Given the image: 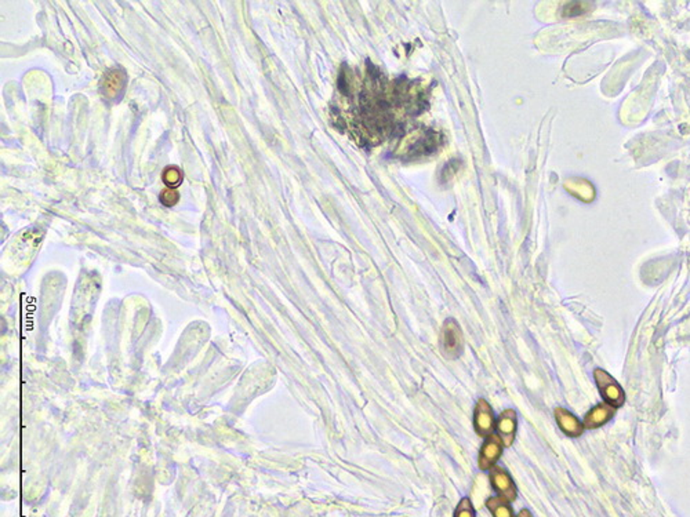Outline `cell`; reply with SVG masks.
I'll list each match as a JSON object with an SVG mask.
<instances>
[{"label":"cell","instance_id":"cell-1","mask_svg":"<svg viewBox=\"0 0 690 517\" xmlns=\"http://www.w3.org/2000/svg\"><path fill=\"white\" fill-rule=\"evenodd\" d=\"M440 351L449 360L459 359L464 351V335L455 319H446L442 326Z\"/></svg>","mask_w":690,"mask_h":517},{"label":"cell","instance_id":"cell-2","mask_svg":"<svg viewBox=\"0 0 690 517\" xmlns=\"http://www.w3.org/2000/svg\"><path fill=\"white\" fill-rule=\"evenodd\" d=\"M594 378L598 385V389L605 399L607 404H610L614 409H619L624 404L626 401V393L621 389L620 384L602 369H595L594 370Z\"/></svg>","mask_w":690,"mask_h":517},{"label":"cell","instance_id":"cell-3","mask_svg":"<svg viewBox=\"0 0 690 517\" xmlns=\"http://www.w3.org/2000/svg\"><path fill=\"white\" fill-rule=\"evenodd\" d=\"M504 449H505V446H504L502 437L499 434H490L489 437H486L483 444H482L480 458H478L480 469L486 472V471H490L492 468H494L502 458Z\"/></svg>","mask_w":690,"mask_h":517},{"label":"cell","instance_id":"cell-4","mask_svg":"<svg viewBox=\"0 0 690 517\" xmlns=\"http://www.w3.org/2000/svg\"><path fill=\"white\" fill-rule=\"evenodd\" d=\"M496 418L490 403L486 399H480L474 410V429L483 439L494 434Z\"/></svg>","mask_w":690,"mask_h":517},{"label":"cell","instance_id":"cell-5","mask_svg":"<svg viewBox=\"0 0 690 517\" xmlns=\"http://www.w3.org/2000/svg\"><path fill=\"white\" fill-rule=\"evenodd\" d=\"M489 477H490L492 487L494 488V491L499 494V496L505 498L509 502H514L517 499L518 496L517 486L511 475L504 468L496 465L494 468L490 469Z\"/></svg>","mask_w":690,"mask_h":517},{"label":"cell","instance_id":"cell-6","mask_svg":"<svg viewBox=\"0 0 690 517\" xmlns=\"http://www.w3.org/2000/svg\"><path fill=\"white\" fill-rule=\"evenodd\" d=\"M126 83H127V76L122 69H111L105 73L101 81L100 91L105 100L116 101L122 96Z\"/></svg>","mask_w":690,"mask_h":517},{"label":"cell","instance_id":"cell-7","mask_svg":"<svg viewBox=\"0 0 690 517\" xmlns=\"http://www.w3.org/2000/svg\"><path fill=\"white\" fill-rule=\"evenodd\" d=\"M496 431L502 437L504 446L511 447L518 431V415L514 409H507L499 415L496 421Z\"/></svg>","mask_w":690,"mask_h":517},{"label":"cell","instance_id":"cell-8","mask_svg":"<svg viewBox=\"0 0 690 517\" xmlns=\"http://www.w3.org/2000/svg\"><path fill=\"white\" fill-rule=\"evenodd\" d=\"M555 419L559 426V429L569 437H579L584 434L586 426L584 422H582L576 415L570 413L569 410L558 407L555 409Z\"/></svg>","mask_w":690,"mask_h":517},{"label":"cell","instance_id":"cell-9","mask_svg":"<svg viewBox=\"0 0 690 517\" xmlns=\"http://www.w3.org/2000/svg\"><path fill=\"white\" fill-rule=\"evenodd\" d=\"M616 413V409L612 407L607 403H601L595 406L592 410H589L584 416V426L586 429H598L607 424L613 415Z\"/></svg>","mask_w":690,"mask_h":517},{"label":"cell","instance_id":"cell-10","mask_svg":"<svg viewBox=\"0 0 690 517\" xmlns=\"http://www.w3.org/2000/svg\"><path fill=\"white\" fill-rule=\"evenodd\" d=\"M486 508L493 517H517L514 515L511 502L502 496H492L486 501Z\"/></svg>","mask_w":690,"mask_h":517},{"label":"cell","instance_id":"cell-11","mask_svg":"<svg viewBox=\"0 0 690 517\" xmlns=\"http://www.w3.org/2000/svg\"><path fill=\"white\" fill-rule=\"evenodd\" d=\"M183 173L178 167H168L165 171H163V183L166 184L168 188L170 189H177L178 186L181 185L183 183Z\"/></svg>","mask_w":690,"mask_h":517},{"label":"cell","instance_id":"cell-12","mask_svg":"<svg viewBox=\"0 0 690 517\" xmlns=\"http://www.w3.org/2000/svg\"><path fill=\"white\" fill-rule=\"evenodd\" d=\"M455 517H477L474 505H472V502H471L470 498L464 496L461 499L459 505H457V508H456Z\"/></svg>","mask_w":690,"mask_h":517},{"label":"cell","instance_id":"cell-13","mask_svg":"<svg viewBox=\"0 0 690 517\" xmlns=\"http://www.w3.org/2000/svg\"><path fill=\"white\" fill-rule=\"evenodd\" d=\"M159 200L161 203L165 207H173L176 206L180 200V195L176 189H170V188H166L161 192L159 195Z\"/></svg>","mask_w":690,"mask_h":517},{"label":"cell","instance_id":"cell-14","mask_svg":"<svg viewBox=\"0 0 690 517\" xmlns=\"http://www.w3.org/2000/svg\"><path fill=\"white\" fill-rule=\"evenodd\" d=\"M517 517H533V515H532V512H530L529 509H522V511H521V512L517 515Z\"/></svg>","mask_w":690,"mask_h":517}]
</instances>
